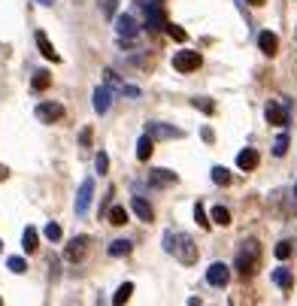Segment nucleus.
<instances>
[{"label":"nucleus","mask_w":297,"mask_h":306,"mask_svg":"<svg viewBox=\"0 0 297 306\" xmlns=\"http://www.w3.org/2000/svg\"><path fill=\"white\" fill-rule=\"evenodd\" d=\"M164 252L176 255L185 267H191V264L197 261V242L188 237V234H173V231H167L164 234Z\"/></svg>","instance_id":"obj_1"},{"label":"nucleus","mask_w":297,"mask_h":306,"mask_svg":"<svg viewBox=\"0 0 297 306\" xmlns=\"http://www.w3.org/2000/svg\"><path fill=\"white\" fill-rule=\"evenodd\" d=\"M233 267H236L240 276H255L258 273V267H261V246H258V239H243V246L236 249Z\"/></svg>","instance_id":"obj_2"},{"label":"nucleus","mask_w":297,"mask_h":306,"mask_svg":"<svg viewBox=\"0 0 297 306\" xmlns=\"http://www.w3.org/2000/svg\"><path fill=\"white\" fill-rule=\"evenodd\" d=\"M197 67H200V55L194 49H179L173 55V70L176 73H194Z\"/></svg>","instance_id":"obj_3"},{"label":"nucleus","mask_w":297,"mask_h":306,"mask_svg":"<svg viewBox=\"0 0 297 306\" xmlns=\"http://www.w3.org/2000/svg\"><path fill=\"white\" fill-rule=\"evenodd\" d=\"M146 136L149 139H179V136H185L182 128H173V125H167V121H149L146 125Z\"/></svg>","instance_id":"obj_4"},{"label":"nucleus","mask_w":297,"mask_h":306,"mask_svg":"<svg viewBox=\"0 0 297 306\" xmlns=\"http://www.w3.org/2000/svg\"><path fill=\"white\" fill-rule=\"evenodd\" d=\"M288 109H291V100H285V103H276V100H270L264 106V115H267V121L270 125H279V128H285L288 125Z\"/></svg>","instance_id":"obj_5"},{"label":"nucleus","mask_w":297,"mask_h":306,"mask_svg":"<svg viewBox=\"0 0 297 306\" xmlns=\"http://www.w3.org/2000/svg\"><path fill=\"white\" fill-rule=\"evenodd\" d=\"M91 200H94V179H82V185L76 191V215H85Z\"/></svg>","instance_id":"obj_6"},{"label":"nucleus","mask_w":297,"mask_h":306,"mask_svg":"<svg viewBox=\"0 0 297 306\" xmlns=\"http://www.w3.org/2000/svg\"><path fill=\"white\" fill-rule=\"evenodd\" d=\"M206 282H209V285H215V288H225V285L231 282V267H228L225 261L209 264V270H206Z\"/></svg>","instance_id":"obj_7"},{"label":"nucleus","mask_w":297,"mask_h":306,"mask_svg":"<svg viewBox=\"0 0 297 306\" xmlns=\"http://www.w3.org/2000/svg\"><path fill=\"white\" fill-rule=\"evenodd\" d=\"M146 182H149V188H170V185L179 182V176L173 170H167V167H158V170H149Z\"/></svg>","instance_id":"obj_8"},{"label":"nucleus","mask_w":297,"mask_h":306,"mask_svg":"<svg viewBox=\"0 0 297 306\" xmlns=\"http://www.w3.org/2000/svg\"><path fill=\"white\" fill-rule=\"evenodd\" d=\"M115 34H118V39H133V36L140 34V25H136V18H133L131 12L115 15Z\"/></svg>","instance_id":"obj_9"},{"label":"nucleus","mask_w":297,"mask_h":306,"mask_svg":"<svg viewBox=\"0 0 297 306\" xmlns=\"http://www.w3.org/2000/svg\"><path fill=\"white\" fill-rule=\"evenodd\" d=\"M164 25H167V18H164L161 3H158V0H149V3H146V28H149V31H161Z\"/></svg>","instance_id":"obj_10"},{"label":"nucleus","mask_w":297,"mask_h":306,"mask_svg":"<svg viewBox=\"0 0 297 306\" xmlns=\"http://www.w3.org/2000/svg\"><path fill=\"white\" fill-rule=\"evenodd\" d=\"M36 118H39V121H46V125H52V121H61V118H64V106H61V103H39V106H36Z\"/></svg>","instance_id":"obj_11"},{"label":"nucleus","mask_w":297,"mask_h":306,"mask_svg":"<svg viewBox=\"0 0 297 306\" xmlns=\"http://www.w3.org/2000/svg\"><path fill=\"white\" fill-rule=\"evenodd\" d=\"M85 252H88V237H76V239H70L64 246V258L67 261H82L85 258Z\"/></svg>","instance_id":"obj_12"},{"label":"nucleus","mask_w":297,"mask_h":306,"mask_svg":"<svg viewBox=\"0 0 297 306\" xmlns=\"http://www.w3.org/2000/svg\"><path fill=\"white\" fill-rule=\"evenodd\" d=\"M258 161H261V155H258L255 149H243V152L236 155V167H240V170H255Z\"/></svg>","instance_id":"obj_13"},{"label":"nucleus","mask_w":297,"mask_h":306,"mask_svg":"<svg viewBox=\"0 0 297 306\" xmlns=\"http://www.w3.org/2000/svg\"><path fill=\"white\" fill-rule=\"evenodd\" d=\"M258 46H261L264 55H276L279 52V36L273 34V31H261L258 34Z\"/></svg>","instance_id":"obj_14"},{"label":"nucleus","mask_w":297,"mask_h":306,"mask_svg":"<svg viewBox=\"0 0 297 306\" xmlns=\"http://www.w3.org/2000/svg\"><path fill=\"white\" fill-rule=\"evenodd\" d=\"M109 103H112V91H109V85L94 88V109H97L100 115H103V112H109Z\"/></svg>","instance_id":"obj_15"},{"label":"nucleus","mask_w":297,"mask_h":306,"mask_svg":"<svg viewBox=\"0 0 297 306\" xmlns=\"http://www.w3.org/2000/svg\"><path fill=\"white\" fill-rule=\"evenodd\" d=\"M36 46H39V52H43V58H49V61H61V55L55 52V46H52V39L43 34V31H36Z\"/></svg>","instance_id":"obj_16"},{"label":"nucleus","mask_w":297,"mask_h":306,"mask_svg":"<svg viewBox=\"0 0 297 306\" xmlns=\"http://www.w3.org/2000/svg\"><path fill=\"white\" fill-rule=\"evenodd\" d=\"M152 152H155V139H149V136L143 134L136 139V158H140V161H149Z\"/></svg>","instance_id":"obj_17"},{"label":"nucleus","mask_w":297,"mask_h":306,"mask_svg":"<svg viewBox=\"0 0 297 306\" xmlns=\"http://www.w3.org/2000/svg\"><path fill=\"white\" fill-rule=\"evenodd\" d=\"M131 249H133L131 239H112L109 242V255L112 258H125V255H131Z\"/></svg>","instance_id":"obj_18"},{"label":"nucleus","mask_w":297,"mask_h":306,"mask_svg":"<svg viewBox=\"0 0 297 306\" xmlns=\"http://www.w3.org/2000/svg\"><path fill=\"white\" fill-rule=\"evenodd\" d=\"M131 209H133V212H136V215H140V218H143V221H152V218H155V212H152V206L146 203L143 197H133V200H131Z\"/></svg>","instance_id":"obj_19"},{"label":"nucleus","mask_w":297,"mask_h":306,"mask_svg":"<svg viewBox=\"0 0 297 306\" xmlns=\"http://www.w3.org/2000/svg\"><path fill=\"white\" fill-rule=\"evenodd\" d=\"M273 282H276L279 288H291V285H294V276H291L288 267H276V270H273Z\"/></svg>","instance_id":"obj_20"},{"label":"nucleus","mask_w":297,"mask_h":306,"mask_svg":"<svg viewBox=\"0 0 297 306\" xmlns=\"http://www.w3.org/2000/svg\"><path fill=\"white\" fill-rule=\"evenodd\" d=\"M22 246H25V252H28V255H33V252H36V246H39L36 228H25V234H22Z\"/></svg>","instance_id":"obj_21"},{"label":"nucleus","mask_w":297,"mask_h":306,"mask_svg":"<svg viewBox=\"0 0 297 306\" xmlns=\"http://www.w3.org/2000/svg\"><path fill=\"white\" fill-rule=\"evenodd\" d=\"M131 294H133V282H125V285L112 294V306H125L131 300Z\"/></svg>","instance_id":"obj_22"},{"label":"nucleus","mask_w":297,"mask_h":306,"mask_svg":"<svg viewBox=\"0 0 297 306\" xmlns=\"http://www.w3.org/2000/svg\"><path fill=\"white\" fill-rule=\"evenodd\" d=\"M31 85H33V91H46V88L52 85V76H49L46 70H36L33 79H31Z\"/></svg>","instance_id":"obj_23"},{"label":"nucleus","mask_w":297,"mask_h":306,"mask_svg":"<svg viewBox=\"0 0 297 306\" xmlns=\"http://www.w3.org/2000/svg\"><path fill=\"white\" fill-rule=\"evenodd\" d=\"M291 252H294L291 239H279V242H276V249H273V255H276L279 261H288V258H291Z\"/></svg>","instance_id":"obj_24"},{"label":"nucleus","mask_w":297,"mask_h":306,"mask_svg":"<svg viewBox=\"0 0 297 306\" xmlns=\"http://www.w3.org/2000/svg\"><path fill=\"white\" fill-rule=\"evenodd\" d=\"M209 221H215V225L228 228V225H231V212H228L225 206H215V209H212V215H209Z\"/></svg>","instance_id":"obj_25"},{"label":"nucleus","mask_w":297,"mask_h":306,"mask_svg":"<svg viewBox=\"0 0 297 306\" xmlns=\"http://www.w3.org/2000/svg\"><path fill=\"white\" fill-rule=\"evenodd\" d=\"M109 221H112L115 228H122V225L128 221V209H125V206H112V209H109Z\"/></svg>","instance_id":"obj_26"},{"label":"nucleus","mask_w":297,"mask_h":306,"mask_svg":"<svg viewBox=\"0 0 297 306\" xmlns=\"http://www.w3.org/2000/svg\"><path fill=\"white\" fill-rule=\"evenodd\" d=\"M212 182H215V185H231V170L222 167V164L212 167Z\"/></svg>","instance_id":"obj_27"},{"label":"nucleus","mask_w":297,"mask_h":306,"mask_svg":"<svg viewBox=\"0 0 297 306\" xmlns=\"http://www.w3.org/2000/svg\"><path fill=\"white\" fill-rule=\"evenodd\" d=\"M191 106L200 109V112H206V115H212V112H215V103L209 100V97H191Z\"/></svg>","instance_id":"obj_28"},{"label":"nucleus","mask_w":297,"mask_h":306,"mask_svg":"<svg viewBox=\"0 0 297 306\" xmlns=\"http://www.w3.org/2000/svg\"><path fill=\"white\" fill-rule=\"evenodd\" d=\"M43 234H46V239H52V242H58V239L64 237V231H61V225H58V221H49V225L43 228Z\"/></svg>","instance_id":"obj_29"},{"label":"nucleus","mask_w":297,"mask_h":306,"mask_svg":"<svg viewBox=\"0 0 297 306\" xmlns=\"http://www.w3.org/2000/svg\"><path fill=\"white\" fill-rule=\"evenodd\" d=\"M285 152H288V134H279L276 139H273V155H276V158H282Z\"/></svg>","instance_id":"obj_30"},{"label":"nucleus","mask_w":297,"mask_h":306,"mask_svg":"<svg viewBox=\"0 0 297 306\" xmlns=\"http://www.w3.org/2000/svg\"><path fill=\"white\" fill-rule=\"evenodd\" d=\"M164 31H167L170 36H173L176 43H185V39H188V34H185V31H182L179 25H173V22H167V25H164Z\"/></svg>","instance_id":"obj_31"},{"label":"nucleus","mask_w":297,"mask_h":306,"mask_svg":"<svg viewBox=\"0 0 297 306\" xmlns=\"http://www.w3.org/2000/svg\"><path fill=\"white\" fill-rule=\"evenodd\" d=\"M6 267H9L12 273H25V270H28V261H25V258H18V255H12V258L6 261Z\"/></svg>","instance_id":"obj_32"},{"label":"nucleus","mask_w":297,"mask_h":306,"mask_svg":"<svg viewBox=\"0 0 297 306\" xmlns=\"http://www.w3.org/2000/svg\"><path fill=\"white\" fill-rule=\"evenodd\" d=\"M94 167H97L100 176H103V173H109V155H106V152H97V158H94Z\"/></svg>","instance_id":"obj_33"},{"label":"nucleus","mask_w":297,"mask_h":306,"mask_svg":"<svg viewBox=\"0 0 297 306\" xmlns=\"http://www.w3.org/2000/svg\"><path fill=\"white\" fill-rule=\"evenodd\" d=\"M194 221H197L200 228H209V225H212V221H209V218H206V212H203V206H194Z\"/></svg>","instance_id":"obj_34"},{"label":"nucleus","mask_w":297,"mask_h":306,"mask_svg":"<svg viewBox=\"0 0 297 306\" xmlns=\"http://www.w3.org/2000/svg\"><path fill=\"white\" fill-rule=\"evenodd\" d=\"M91 136H94L91 128H82V131H79V146H85V149H88V146H91Z\"/></svg>","instance_id":"obj_35"},{"label":"nucleus","mask_w":297,"mask_h":306,"mask_svg":"<svg viewBox=\"0 0 297 306\" xmlns=\"http://www.w3.org/2000/svg\"><path fill=\"white\" fill-rule=\"evenodd\" d=\"M122 94H128L131 100H136V97H140V88H136V85H122Z\"/></svg>","instance_id":"obj_36"},{"label":"nucleus","mask_w":297,"mask_h":306,"mask_svg":"<svg viewBox=\"0 0 297 306\" xmlns=\"http://www.w3.org/2000/svg\"><path fill=\"white\" fill-rule=\"evenodd\" d=\"M115 6H118V0H103V12H106L109 18L115 15Z\"/></svg>","instance_id":"obj_37"},{"label":"nucleus","mask_w":297,"mask_h":306,"mask_svg":"<svg viewBox=\"0 0 297 306\" xmlns=\"http://www.w3.org/2000/svg\"><path fill=\"white\" fill-rule=\"evenodd\" d=\"M3 179H9V167H3V164H0V182H3Z\"/></svg>","instance_id":"obj_38"},{"label":"nucleus","mask_w":297,"mask_h":306,"mask_svg":"<svg viewBox=\"0 0 297 306\" xmlns=\"http://www.w3.org/2000/svg\"><path fill=\"white\" fill-rule=\"evenodd\" d=\"M188 306H203V303H200V297H188Z\"/></svg>","instance_id":"obj_39"},{"label":"nucleus","mask_w":297,"mask_h":306,"mask_svg":"<svg viewBox=\"0 0 297 306\" xmlns=\"http://www.w3.org/2000/svg\"><path fill=\"white\" fill-rule=\"evenodd\" d=\"M249 3H252V6H264V0H249Z\"/></svg>","instance_id":"obj_40"},{"label":"nucleus","mask_w":297,"mask_h":306,"mask_svg":"<svg viewBox=\"0 0 297 306\" xmlns=\"http://www.w3.org/2000/svg\"><path fill=\"white\" fill-rule=\"evenodd\" d=\"M36 3H43V6H52V3H55V0H36Z\"/></svg>","instance_id":"obj_41"},{"label":"nucleus","mask_w":297,"mask_h":306,"mask_svg":"<svg viewBox=\"0 0 297 306\" xmlns=\"http://www.w3.org/2000/svg\"><path fill=\"white\" fill-rule=\"evenodd\" d=\"M294 197H297V182H294Z\"/></svg>","instance_id":"obj_42"},{"label":"nucleus","mask_w":297,"mask_h":306,"mask_svg":"<svg viewBox=\"0 0 297 306\" xmlns=\"http://www.w3.org/2000/svg\"><path fill=\"white\" fill-rule=\"evenodd\" d=\"M0 252H3V239H0Z\"/></svg>","instance_id":"obj_43"},{"label":"nucleus","mask_w":297,"mask_h":306,"mask_svg":"<svg viewBox=\"0 0 297 306\" xmlns=\"http://www.w3.org/2000/svg\"><path fill=\"white\" fill-rule=\"evenodd\" d=\"M0 306H3V303H0Z\"/></svg>","instance_id":"obj_44"}]
</instances>
